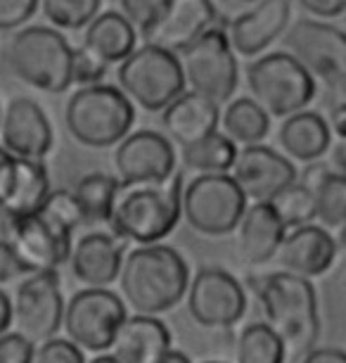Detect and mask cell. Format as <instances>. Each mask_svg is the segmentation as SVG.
I'll list each match as a JSON object with an SVG mask.
<instances>
[{"label":"cell","instance_id":"7","mask_svg":"<svg viewBox=\"0 0 346 363\" xmlns=\"http://www.w3.org/2000/svg\"><path fill=\"white\" fill-rule=\"evenodd\" d=\"M247 86L254 100L273 116L296 114L316 98V77L287 50L266 52L247 67Z\"/></svg>","mask_w":346,"mask_h":363},{"label":"cell","instance_id":"42","mask_svg":"<svg viewBox=\"0 0 346 363\" xmlns=\"http://www.w3.org/2000/svg\"><path fill=\"white\" fill-rule=\"evenodd\" d=\"M299 5L316 19H335L346 12V0H299Z\"/></svg>","mask_w":346,"mask_h":363},{"label":"cell","instance_id":"51","mask_svg":"<svg viewBox=\"0 0 346 363\" xmlns=\"http://www.w3.org/2000/svg\"><path fill=\"white\" fill-rule=\"evenodd\" d=\"M344 290H346V271H344Z\"/></svg>","mask_w":346,"mask_h":363},{"label":"cell","instance_id":"11","mask_svg":"<svg viewBox=\"0 0 346 363\" xmlns=\"http://www.w3.org/2000/svg\"><path fill=\"white\" fill-rule=\"evenodd\" d=\"M287 52L330 91L346 93V31L316 17H301L284 31Z\"/></svg>","mask_w":346,"mask_h":363},{"label":"cell","instance_id":"16","mask_svg":"<svg viewBox=\"0 0 346 363\" xmlns=\"http://www.w3.org/2000/svg\"><path fill=\"white\" fill-rule=\"evenodd\" d=\"M230 176L235 178L247 200L252 202H270L284 188L299 181L296 167L289 157L268 145H261V143L247 145L237 152Z\"/></svg>","mask_w":346,"mask_h":363},{"label":"cell","instance_id":"34","mask_svg":"<svg viewBox=\"0 0 346 363\" xmlns=\"http://www.w3.org/2000/svg\"><path fill=\"white\" fill-rule=\"evenodd\" d=\"M103 0H40V10L55 29H86L100 15Z\"/></svg>","mask_w":346,"mask_h":363},{"label":"cell","instance_id":"17","mask_svg":"<svg viewBox=\"0 0 346 363\" xmlns=\"http://www.w3.org/2000/svg\"><path fill=\"white\" fill-rule=\"evenodd\" d=\"M0 145L12 157L43 162L52 152L55 135L43 107L33 98L19 95L8 102L0 121Z\"/></svg>","mask_w":346,"mask_h":363},{"label":"cell","instance_id":"30","mask_svg":"<svg viewBox=\"0 0 346 363\" xmlns=\"http://www.w3.org/2000/svg\"><path fill=\"white\" fill-rule=\"evenodd\" d=\"M119 193L121 181L117 176L103 174V171L81 176L74 186V195L79 197L88 223H110Z\"/></svg>","mask_w":346,"mask_h":363},{"label":"cell","instance_id":"47","mask_svg":"<svg viewBox=\"0 0 346 363\" xmlns=\"http://www.w3.org/2000/svg\"><path fill=\"white\" fill-rule=\"evenodd\" d=\"M88 363H121L117 356H112V354H98L93 361H88Z\"/></svg>","mask_w":346,"mask_h":363},{"label":"cell","instance_id":"21","mask_svg":"<svg viewBox=\"0 0 346 363\" xmlns=\"http://www.w3.org/2000/svg\"><path fill=\"white\" fill-rule=\"evenodd\" d=\"M287 225L270 202H252L235 228L237 257L247 266H263L280 252Z\"/></svg>","mask_w":346,"mask_h":363},{"label":"cell","instance_id":"24","mask_svg":"<svg viewBox=\"0 0 346 363\" xmlns=\"http://www.w3.org/2000/svg\"><path fill=\"white\" fill-rule=\"evenodd\" d=\"M219 22L223 19L212 0H173L166 19L147 43H157L173 52H180Z\"/></svg>","mask_w":346,"mask_h":363},{"label":"cell","instance_id":"13","mask_svg":"<svg viewBox=\"0 0 346 363\" xmlns=\"http://www.w3.org/2000/svg\"><path fill=\"white\" fill-rule=\"evenodd\" d=\"M62 285H59L57 271L29 273L17 285L12 297V323L17 330L26 335L31 342H47L57 337L64 323Z\"/></svg>","mask_w":346,"mask_h":363},{"label":"cell","instance_id":"31","mask_svg":"<svg viewBox=\"0 0 346 363\" xmlns=\"http://www.w3.org/2000/svg\"><path fill=\"white\" fill-rule=\"evenodd\" d=\"M287 361V345L284 340L263 323H249L237 335L235 342V363H284Z\"/></svg>","mask_w":346,"mask_h":363},{"label":"cell","instance_id":"53","mask_svg":"<svg viewBox=\"0 0 346 363\" xmlns=\"http://www.w3.org/2000/svg\"><path fill=\"white\" fill-rule=\"evenodd\" d=\"M204 363H223V361H204Z\"/></svg>","mask_w":346,"mask_h":363},{"label":"cell","instance_id":"41","mask_svg":"<svg viewBox=\"0 0 346 363\" xmlns=\"http://www.w3.org/2000/svg\"><path fill=\"white\" fill-rule=\"evenodd\" d=\"M22 276H29V271L19 262L10 240H0V285L10 283V280H15V278H22Z\"/></svg>","mask_w":346,"mask_h":363},{"label":"cell","instance_id":"20","mask_svg":"<svg viewBox=\"0 0 346 363\" xmlns=\"http://www.w3.org/2000/svg\"><path fill=\"white\" fill-rule=\"evenodd\" d=\"M294 0H259L252 10L237 15L228 24V36L235 52L254 57L268 50L287 31Z\"/></svg>","mask_w":346,"mask_h":363},{"label":"cell","instance_id":"15","mask_svg":"<svg viewBox=\"0 0 346 363\" xmlns=\"http://www.w3.org/2000/svg\"><path fill=\"white\" fill-rule=\"evenodd\" d=\"M114 169L124 186L166 183L175 176V150L159 131H131L114 150Z\"/></svg>","mask_w":346,"mask_h":363},{"label":"cell","instance_id":"10","mask_svg":"<svg viewBox=\"0 0 346 363\" xmlns=\"http://www.w3.org/2000/svg\"><path fill=\"white\" fill-rule=\"evenodd\" d=\"M126 318L124 297L110 287H83L67 301L62 330L83 352L105 354L112 349Z\"/></svg>","mask_w":346,"mask_h":363},{"label":"cell","instance_id":"1","mask_svg":"<svg viewBox=\"0 0 346 363\" xmlns=\"http://www.w3.org/2000/svg\"><path fill=\"white\" fill-rule=\"evenodd\" d=\"M190 280V266L180 252L157 242L126 252L119 285L128 309L142 316H159L188 297Z\"/></svg>","mask_w":346,"mask_h":363},{"label":"cell","instance_id":"23","mask_svg":"<svg viewBox=\"0 0 346 363\" xmlns=\"http://www.w3.org/2000/svg\"><path fill=\"white\" fill-rule=\"evenodd\" d=\"M166 135L180 145L204 138L221 128V105L197 91H185L161 112Z\"/></svg>","mask_w":346,"mask_h":363},{"label":"cell","instance_id":"37","mask_svg":"<svg viewBox=\"0 0 346 363\" xmlns=\"http://www.w3.org/2000/svg\"><path fill=\"white\" fill-rule=\"evenodd\" d=\"M107 65L100 55H95L91 48L81 45L74 48V84L81 86H95L103 84V79L107 77Z\"/></svg>","mask_w":346,"mask_h":363},{"label":"cell","instance_id":"35","mask_svg":"<svg viewBox=\"0 0 346 363\" xmlns=\"http://www.w3.org/2000/svg\"><path fill=\"white\" fill-rule=\"evenodd\" d=\"M119 3L121 12L135 26V31L145 40H150L159 24L166 19L173 0H119Z\"/></svg>","mask_w":346,"mask_h":363},{"label":"cell","instance_id":"29","mask_svg":"<svg viewBox=\"0 0 346 363\" xmlns=\"http://www.w3.org/2000/svg\"><path fill=\"white\" fill-rule=\"evenodd\" d=\"M237 145L223 131H214L204 138L183 145V164L195 174H230L237 160Z\"/></svg>","mask_w":346,"mask_h":363},{"label":"cell","instance_id":"46","mask_svg":"<svg viewBox=\"0 0 346 363\" xmlns=\"http://www.w3.org/2000/svg\"><path fill=\"white\" fill-rule=\"evenodd\" d=\"M157 363H192V361L188 359V354L178 352V349H168V352L161 356Z\"/></svg>","mask_w":346,"mask_h":363},{"label":"cell","instance_id":"38","mask_svg":"<svg viewBox=\"0 0 346 363\" xmlns=\"http://www.w3.org/2000/svg\"><path fill=\"white\" fill-rule=\"evenodd\" d=\"M33 363H86V356L69 337H52L36 345Z\"/></svg>","mask_w":346,"mask_h":363},{"label":"cell","instance_id":"43","mask_svg":"<svg viewBox=\"0 0 346 363\" xmlns=\"http://www.w3.org/2000/svg\"><path fill=\"white\" fill-rule=\"evenodd\" d=\"M301 363H346V352L339 347H313L304 354Z\"/></svg>","mask_w":346,"mask_h":363},{"label":"cell","instance_id":"8","mask_svg":"<svg viewBox=\"0 0 346 363\" xmlns=\"http://www.w3.org/2000/svg\"><path fill=\"white\" fill-rule=\"evenodd\" d=\"M247 207V195L230 174H197L183 188V218L200 235L235 233Z\"/></svg>","mask_w":346,"mask_h":363},{"label":"cell","instance_id":"36","mask_svg":"<svg viewBox=\"0 0 346 363\" xmlns=\"http://www.w3.org/2000/svg\"><path fill=\"white\" fill-rule=\"evenodd\" d=\"M40 211L71 233L76 230L79 225L88 223V218L83 214V207H81L79 197L74 195V190H52Z\"/></svg>","mask_w":346,"mask_h":363},{"label":"cell","instance_id":"32","mask_svg":"<svg viewBox=\"0 0 346 363\" xmlns=\"http://www.w3.org/2000/svg\"><path fill=\"white\" fill-rule=\"evenodd\" d=\"M316 195V221L323 228H339L346 223V174L328 171L313 188Z\"/></svg>","mask_w":346,"mask_h":363},{"label":"cell","instance_id":"40","mask_svg":"<svg viewBox=\"0 0 346 363\" xmlns=\"http://www.w3.org/2000/svg\"><path fill=\"white\" fill-rule=\"evenodd\" d=\"M40 8V0H0V31L22 29Z\"/></svg>","mask_w":346,"mask_h":363},{"label":"cell","instance_id":"45","mask_svg":"<svg viewBox=\"0 0 346 363\" xmlns=\"http://www.w3.org/2000/svg\"><path fill=\"white\" fill-rule=\"evenodd\" d=\"M12 325V297L0 290V335H5Z\"/></svg>","mask_w":346,"mask_h":363},{"label":"cell","instance_id":"2","mask_svg":"<svg viewBox=\"0 0 346 363\" xmlns=\"http://www.w3.org/2000/svg\"><path fill=\"white\" fill-rule=\"evenodd\" d=\"M249 287L259 299L266 323L284 340L287 349L306 354L321 335L318 292L308 278L289 271L252 276Z\"/></svg>","mask_w":346,"mask_h":363},{"label":"cell","instance_id":"19","mask_svg":"<svg viewBox=\"0 0 346 363\" xmlns=\"http://www.w3.org/2000/svg\"><path fill=\"white\" fill-rule=\"evenodd\" d=\"M126 259V240L117 233L93 230L81 235L71 247V276L86 287H110L121 276Z\"/></svg>","mask_w":346,"mask_h":363},{"label":"cell","instance_id":"9","mask_svg":"<svg viewBox=\"0 0 346 363\" xmlns=\"http://www.w3.org/2000/svg\"><path fill=\"white\" fill-rule=\"evenodd\" d=\"M228 24L230 22L214 24L195 43L178 52L190 91L207 95L219 105L233 98L240 81V67L228 36Z\"/></svg>","mask_w":346,"mask_h":363},{"label":"cell","instance_id":"6","mask_svg":"<svg viewBox=\"0 0 346 363\" xmlns=\"http://www.w3.org/2000/svg\"><path fill=\"white\" fill-rule=\"evenodd\" d=\"M119 88L133 105L147 112H164L180 93L188 91L178 52L157 43L135 48L117 69Z\"/></svg>","mask_w":346,"mask_h":363},{"label":"cell","instance_id":"3","mask_svg":"<svg viewBox=\"0 0 346 363\" xmlns=\"http://www.w3.org/2000/svg\"><path fill=\"white\" fill-rule=\"evenodd\" d=\"M183 174H175L166 183H121V193L110 218L112 233L135 245L161 242L183 218Z\"/></svg>","mask_w":346,"mask_h":363},{"label":"cell","instance_id":"25","mask_svg":"<svg viewBox=\"0 0 346 363\" xmlns=\"http://www.w3.org/2000/svg\"><path fill=\"white\" fill-rule=\"evenodd\" d=\"M171 349V330L157 316H128L112 345V356L121 363H157Z\"/></svg>","mask_w":346,"mask_h":363},{"label":"cell","instance_id":"50","mask_svg":"<svg viewBox=\"0 0 346 363\" xmlns=\"http://www.w3.org/2000/svg\"><path fill=\"white\" fill-rule=\"evenodd\" d=\"M237 3H259V0H237Z\"/></svg>","mask_w":346,"mask_h":363},{"label":"cell","instance_id":"22","mask_svg":"<svg viewBox=\"0 0 346 363\" xmlns=\"http://www.w3.org/2000/svg\"><path fill=\"white\" fill-rule=\"evenodd\" d=\"M337 252V238L321 223H308L287 233L275 259L280 262L282 271L311 280L332 269Z\"/></svg>","mask_w":346,"mask_h":363},{"label":"cell","instance_id":"4","mask_svg":"<svg viewBox=\"0 0 346 363\" xmlns=\"http://www.w3.org/2000/svg\"><path fill=\"white\" fill-rule=\"evenodd\" d=\"M5 62L19 81L43 93H64L74 86V48L55 26H22L5 43Z\"/></svg>","mask_w":346,"mask_h":363},{"label":"cell","instance_id":"39","mask_svg":"<svg viewBox=\"0 0 346 363\" xmlns=\"http://www.w3.org/2000/svg\"><path fill=\"white\" fill-rule=\"evenodd\" d=\"M33 359H36V342H31L19 330L0 335V363H33Z\"/></svg>","mask_w":346,"mask_h":363},{"label":"cell","instance_id":"26","mask_svg":"<svg viewBox=\"0 0 346 363\" xmlns=\"http://www.w3.org/2000/svg\"><path fill=\"white\" fill-rule=\"evenodd\" d=\"M277 143L282 152L294 162H318L332 150V128L330 121L321 112L301 109L282 119Z\"/></svg>","mask_w":346,"mask_h":363},{"label":"cell","instance_id":"49","mask_svg":"<svg viewBox=\"0 0 346 363\" xmlns=\"http://www.w3.org/2000/svg\"><path fill=\"white\" fill-rule=\"evenodd\" d=\"M8 157H10V152H8V150H5L3 145H0V164H3L5 160H8Z\"/></svg>","mask_w":346,"mask_h":363},{"label":"cell","instance_id":"52","mask_svg":"<svg viewBox=\"0 0 346 363\" xmlns=\"http://www.w3.org/2000/svg\"><path fill=\"white\" fill-rule=\"evenodd\" d=\"M0 121H3V107H0Z\"/></svg>","mask_w":346,"mask_h":363},{"label":"cell","instance_id":"27","mask_svg":"<svg viewBox=\"0 0 346 363\" xmlns=\"http://www.w3.org/2000/svg\"><path fill=\"white\" fill-rule=\"evenodd\" d=\"M135 43H138V31L124 12L117 10L100 12L83 31V45L100 55L107 65H121L126 57H131Z\"/></svg>","mask_w":346,"mask_h":363},{"label":"cell","instance_id":"14","mask_svg":"<svg viewBox=\"0 0 346 363\" xmlns=\"http://www.w3.org/2000/svg\"><path fill=\"white\" fill-rule=\"evenodd\" d=\"M74 233L62 228L43 211L10 218V245L29 273L57 271L69 262Z\"/></svg>","mask_w":346,"mask_h":363},{"label":"cell","instance_id":"33","mask_svg":"<svg viewBox=\"0 0 346 363\" xmlns=\"http://www.w3.org/2000/svg\"><path fill=\"white\" fill-rule=\"evenodd\" d=\"M270 204L275 207V211L280 214V218L287 225V230L292 228H301L316 221V195L308 186H304L301 181L292 183L289 188H284L280 195H275Z\"/></svg>","mask_w":346,"mask_h":363},{"label":"cell","instance_id":"18","mask_svg":"<svg viewBox=\"0 0 346 363\" xmlns=\"http://www.w3.org/2000/svg\"><path fill=\"white\" fill-rule=\"evenodd\" d=\"M50 193V176L43 162L10 155L0 164V211L8 218L36 214Z\"/></svg>","mask_w":346,"mask_h":363},{"label":"cell","instance_id":"44","mask_svg":"<svg viewBox=\"0 0 346 363\" xmlns=\"http://www.w3.org/2000/svg\"><path fill=\"white\" fill-rule=\"evenodd\" d=\"M330 128L339 140L346 143V98L339 100L337 105H332L330 109Z\"/></svg>","mask_w":346,"mask_h":363},{"label":"cell","instance_id":"28","mask_svg":"<svg viewBox=\"0 0 346 363\" xmlns=\"http://www.w3.org/2000/svg\"><path fill=\"white\" fill-rule=\"evenodd\" d=\"M221 131L235 145H259L270 133V114L254 98H235L221 114Z\"/></svg>","mask_w":346,"mask_h":363},{"label":"cell","instance_id":"5","mask_svg":"<svg viewBox=\"0 0 346 363\" xmlns=\"http://www.w3.org/2000/svg\"><path fill=\"white\" fill-rule=\"evenodd\" d=\"M135 105L119 86H81L64 107L67 131L79 145L105 150L119 145L131 133Z\"/></svg>","mask_w":346,"mask_h":363},{"label":"cell","instance_id":"48","mask_svg":"<svg viewBox=\"0 0 346 363\" xmlns=\"http://www.w3.org/2000/svg\"><path fill=\"white\" fill-rule=\"evenodd\" d=\"M337 245H339V247H344V250H346V223H344V225H339V233H337Z\"/></svg>","mask_w":346,"mask_h":363},{"label":"cell","instance_id":"12","mask_svg":"<svg viewBox=\"0 0 346 363\" xmlns=\"http://www.w3.org/2000/svg\"><path fill=\"white\" fill-rule=\"evenodd\" d=\"M188 313L197 325L226 330L242 320L247 311V290L233 273L219 266H204L190 280Z\"/></svg>","mask_w":346,"mask_h":363}]
</instances>
